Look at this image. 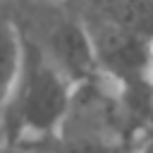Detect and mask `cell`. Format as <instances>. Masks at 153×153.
Segmentation results:
<instances>
[{
    "label": "cell",
    "instance_id": "cell-1",
    "mask_svg": "<svg viewBox=\"0 0 153 153\" xmlns=\"http://www.w3.org/2000/svg\"><path fill=\"white\" fill-rule=\"evenodd\" d=\"M74 93L76 86L50 62L36 41L26 38L19 79L0 108L5 141L19 148L55 141L72 112Z\"/></svg>",
    "mask_w": 153,
    "mask_h": 153
},
{
    "label": "cell",
    "instance_id": "cell-2",
    "mask_svg": "<svg viewBox=\"0 0 153 153\" xmlns=\"http://www.w3.org/2000/svg\"><path fill=\"white\" fill-rule=\"evenodd\" d=\"M84 24L88 29L96 65L103 79L110 84H124L153 76V38L91 12Z\"/></svg>",
    "mask_w": 153,
    "mask_h": 153
},
{
    "label": "cell",
    "instance_id": "cell-3",
    "mask_svg": "<svg viewBox=\"0 0 153 153\" xmlns=\"http://www.w3.org/2000/svg\"><path fill=\"white\" fill-rule=\"evenodd\" d=\"M38 45L74 86L91 84L100 76L93 45H91V36H88L84 19L60 17L50 22L45 41Z\"/></svg>",
    "mask_w": 153,
    "mask_h": 153
},
{
    "label": "cell",
    "instance_id": "cell-4",
    "mask_svg": "<svg viewBox=\"0 0 153 153\" xmlns=\"http://www.w3.org/2000/svg\"><path fill=\"white\" fill-rule=\"evenodd\" d=\"M24 50H26V38L19 31V26L0 14V108L10 98L22 65H24Z\"/></svg>",
    "mask_w": 153,
    "mask_h": 153
},
{
    "label": "cell",
    "instance_id": "cell-5",
    "mask_svg": "<svg viewBox=\"0 0 153 153\" xmlns=\"http://www.w3.org/2000/svg\"><path fill=\"white\" fill-rule=\"evenodd\" d=\"M88 12L153 38V0H88Z\"/></svg>",
    "mask_w": 153,
    "mask_h": 153
},
{
    "label": "cell",
    "instance_id": "cell-6",
    "mask_svg": "<svg viewBox=\"0 0 153 153\" xmlns=\"http://www.w3.org/2000/svg\"><path fill=\"white\" fill-rule=\"evenodd\" d=\"M48 153H122L124 143L103 136V134H91V131H62Z\"/></svg>",
    "mask_w": 153,
    "mask_h": 153
},
{
    "label": "cell",
    "instance_id": "cell-7",
    "mask_svg": "<svg viewBox=\"0 0 153 153\" xmlns=\"http://www.w3.org/2000/svg\"><path fill=\"white\" fill-rule=\"evenodd\" d=\"M122 153H153V134H148V136H143V139L124 146Z\"/></svg>",
    "mask_w": 153,
    "mask_h": 153
},
{
    "label": "cell",
    "instance_id": "cell-8",
    "mask_svg": "<svg viewBox=\"0 0 153 153\" xmlns=\"http://www.w3.org/2000/svg\"><path fill=\"white\" fill-rule=\"evenodd\" d=\"M0 2H2V0H0Z\"/></svg>",
    "mask_w": 153,
    "mask_h": 153
}]
</instances>
